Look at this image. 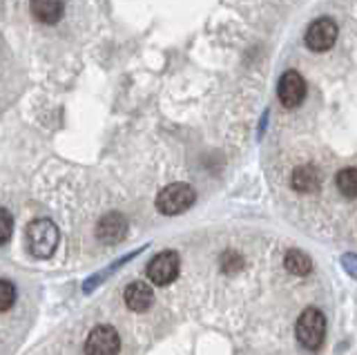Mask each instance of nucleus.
Returning <instances> with one entry per match:
<instances>
[{"label":"nucleus","mask_w":357,"mask_h":355,"mask_svg":"<svg viewBox=\"0 0 357 355\" xmlns=\"http://www.w3.org/2000/svg\"><path fill=\"white\" fill-rule=\"evenodd\" d=\"M154 302V291L150 288V284L145 282H132L128 288H126V304L132 308V310H148Z\"/></svg>","instance_id":"9b49d317"},{"label":"nucleus","mask_w":357,"mask_h":355,"mask_svg":"<svg viewBox=\"0 0 357 355\" xmlns=\"http://www.w3.org/2000/svg\"><path fill=\"white\" fill-rule=\"evenodd\" d=\"M16 302V288L11 282L0 280V313H5Z\"/></svg>","instance_id":"4468645a"},{"label":"nucleus","mask_w":357,"mask_h":355,"mask_svg":"<svg viewBox=\"0 0 357 355\" xmlns=\"http://www.w3.org/2000/svg\"><path fill=\"white\" fill-rule=\"evenodd\" d=\"M290 186L297 192H315L321 186V174L315 165H299V168H295L293 176H290Z\"/></svg>","instance_id":"9d476101"},{"label":"nucleus","mask_w":357,"mask_h":355,"mask_svg":"<svg viewBox=\"0 0 357 355\" xmlns=\"http://www.w3.org/2000/svg\"><path fill=\"white\" fill-rule=\"evenodd\" d=\"M178 269H181V259H178V255L174 250H163V252L156 255V257L150 259L145 271H148V277H150L152 284L167 286L176 280Z\"/></svg>","instance_id":"20e7f679"},{"label":"nucleus","mask_w":357,"mask_h":355,"mask_svg":"<svg viewBox=\"0 0 357 355\" xmlns=\"http://www.w3.org/2000/svg\"><path fill=\"white\" fill-rule=\"evenodd\" d=\"M243 266V257L239 252H232V250H228V252H223V257H221V269L226 271V273H234V271H239Z\"/></svg>","instance_id":"dca6fc26"},{"label":"nucleus","mask_w":357,"mask_h":355,"mask_svg":"<svg viewBox=\"0 0 357 355\" xmlns=\"http://www.w3.org/2000/svg\"><path fill=\"white\" fill-rule=\"evenodd\" d=\"M284 266L293 273V275H308L312 271V262L308 255H304L301 250H288L286 257H284Z\"/></svg>","instance_id":"f8f14e48"},{"label":"nucleus","mask_w":357,"mask_h":355,"mask_svg":"<svg viewBox=\"0 0 357 355\" xmlns=\"http://www.w3.org/2000/svg\"><path fill=\"white\" fill-rule=\"evenodd\" d=\"M96 235L103 243H119L128 235V219L121 213H109L96 224Z\"/></svg>","instance_id":"6e6552de"},{"label":"nucleus","mask_w":357,"mask_h":355,"mask_svg":"<svg viewBox=\"0 0 357 355\" xmlns=\"http://www.w3.org/2000/svg\"><path fill=\"white\" fill-rule=\"evenodd\" d=\"M277 96H279V101H282V105L288 109L301 105V101L306 98V81L301 79V74L295 70H288L282 79H279Z\"/></svg>","instance_id":"0eeeda50"},{"label":"nucleus","mask_w":357,"mask_h":355,"mask_svg":"<svg viewBox=\"0 0 357 355\" xmlns=\"http://www.w3.org/2000/svg\"><path fill=\"white\" fill-rule=\"evenodd\" d=\"M11 232H14V217L5 208H0V246L11 239Z\"/></svg>","instance_id":"2eb2a0df"},{"label":"nucleus","mask_w":357,"mask_h":355,"mask_svg":"<svg viewBox=\"0 0 357 355\" xmlns=\"http://www.w3.org/2000/svg\"><path fill=\"white\" fill-rule=\"evenodd\" d=\"M342 266L351 277H357V255L355 252H346L342 257Z\"/></svg>","instance_id":"f3484780"},{"label":"nucleus","mask_w":357,"mask_h":355,"mask_svg":"<svg viewBox=\"0 0 357 355\" xmlns=\"http://www.w3.org/2000/svg\"><path fill=\"white\" fill-rule=\"evenodd\" d=\"M119 351H121V338H119V333L107 324L96 326L87 335V342H85L87 355H119Z\"/></svg>","instance_id":"423d86ee"},{"label":"nucleus","mask_w":357,"mask_h":355,"mask_svg":"<svg viewBox=\"0 0 357 355\" xmlns=\"http://www.w3.org/2000/svg\"><path fill=\"white\" fill-rule=\"evenodd\" d=\"M59 228L50 219H36L27 226V246L33 257H52L56 246H59Z\"/></svg>","instance_id":"f257e3e1"},{"label":"nucleus","mask_w":357,"mask_h":355,"mask_svg":"<svg viewBox=\"0 0 357 355\" xmlns=\"http://www.w3.org/2000/svg\"><path fill=\"white\" fill-rule=\"evenodd\" d=\"M65 0H31V14L43 25H56L63 18Z\"/></svg>","instance_id":"1a4fd4ad"},{"label":"nucleus","mask_w":357,"mask_h":355,"mask_svg":"<svg viewBox=\"0 0 357 355\" xmlns=\"http://www.w3.org/2000/svg\"><path fill=\"white\" fill-rule=\"evenodd\" d=\"M337 34L340 29L331 18H317L306 29V47L310 52H328L335 45V40H337Z\"/></svg>","instance_id":"39448f33"},{"label":"nucleus","mask_w":357,"mask_h":355,"mask_svg":"<svg viewBox=\"0 0 357 355\" xmlns=\"http://www.w3.org/2000/svg\"><path fill=\"white\" fill-rule=\"evenodd\" d=\"M297 340L304 344L306 349L317 351L326 335V317L317 308H306L297 319Z\"/></svg>","instance_id":"f03ea898"},{"label":"nucleus","mask_w":357,"mask_h":355,"mask_svg":"<svg viewBox=\"0 0 357 355\" xmlns=\"http://www.w3.org/2000/svg\"><path fill=\"white\" fill-rule=\"evenodd\" d=\"M195 190L192 186L188 183H170L165 186L163 190L156 197V208L161 210L163 215H178V213H185V210L195 204Z\"/></svg>","instance_id":"7ed1b4c3"},{"label":"nucleus","mask_w":357,"mask_h":355,"mask_svg":"<svg viewBox=\"0 0 357 355\" xmlns=\"http://www.w3.org/2000/svg\"><path fill=\"white\" fill-rule=\"evenodd\" d=\"M337 181V190L346 199H357V168H344L335 176Z\"/></svg>","instance_id":"ddd939ff"}]
</instances>
